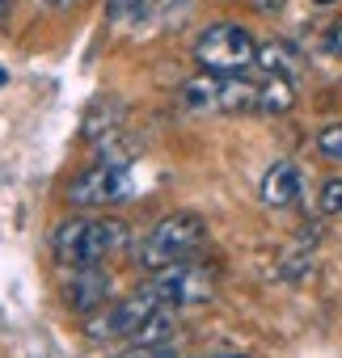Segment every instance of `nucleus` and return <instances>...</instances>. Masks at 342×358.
Here are the masks:
<instances>
[{
	"label": "nucleus",
	"instance_id": "f257e3e1",
	"mask_svg": "<svg viewBox=\"0 0 342 358\" xmlns=\"http://www.w3.org/2000/svg\"><path fill=\"white\" fill-rule=\"evenodd\" d=\"M127 245V224L123 220H68L55 228L51 236V253L60 257V266H93L106 262L110 253H118Z\"/></svg>",
	"mask_w": 342,
	"mask_h": 358
},
{
	"label": "nucleus",
	"instance_id": "f03ea898",
	"mask_svg": "<svg viewBox=\"0 0 342 358\" xmlns=\"http://www.w3.org/2000/svg\"><path fill=\"white\" fill-rule=\"evenodd\" d=\"M203 236H207L203 220L191 215V211H178V215H165L160 224H152V232L139 241L135 257H139L144 270H160V266H169V262L195 257L199 245H203Z\"/></svg>",
	"mask_w": 342,
	"mask_h": 358
},
{
	"label": "nucleus",
	"instance_id": "7ed1b4c3",
	"mask_svg": "<svg viewBox=\"0 0 342 358\" xmlns=\"http://www.w3.org/2000/svg\"><path fill=\"white\" fill-rule=\"evenodd\" d=\"M195 59L203 72H216V76H237L245 72L254 59H258V43L249 38V30L233 26V22H220V26H207L195 43Z\"/></svg>",
	"mask_w": 342,
	"mask_h": 358
},
{
	"label": "nucleus",
	"instance_id": "20e7f679",
	"mask_svg": "<svg viewBox=\"0 0 342 358\" xmlns=\"http://www.w3.org/2000/svg\"><path fill=\"white\" fill-rule=\"evenodd\" d=\"M148 287L156 291V299H160L165 308H186V303H203V299L212 295V274H207L203 266H191V257H186V262L160 266V270L148 278Z\"/></svg>",
	"mask_w": 342,
	"mask_h": 358
},
{
	"label": "nucleus",
	"instance_id": "39448f33",
	"mask_svg": "<svg viewBox=\"0 0 342 358\" xmlns=\"http://www.w3.org/2000/svg\"><path fill=\"white\" fill-rule=\"evenodd\" d=\"M127 190H131V169L118 160H102L68 186V203L72 207H106V203L127 199Z\"/></svg>",
	"mask_w": 342,
	"mask_h": 358
},
{
	"label": "nucleus",
	"instance_id": "423d86ee",
	"mask_svg": "<svg viewBox=\"0 0 342 358\" xmlns=\"http://www.w3.org/2000/svg\"><path fill=\"white\" fill-rule=\"evenodd\" d=\"M110 299V278L102 270V262L93 266H68V278H64V303L72 312H97L102 303Z\"/></svg>",
	"mask_w": 342,
	"mask_h": 358
},
{
	"label": "nucleus",
	"instance_id": "0eeeda50",
	"mask_svg": "<svg viewBox=\"0 0 342 358\" xmlns=\"http://www.w3.org/2000/svg\"><path fill=\"white\" fill-rule=\"evenodd\" d=\"M169 337H174V316H169V308H156L127 341V354H169L174 345H169Z\"/></svg>",
	"mask_w": 342,
	"mask_h": 358
},
{
	"label": "nucleus",
	"instance_id": "6e6552de",
	"mask_svg": "<svg viewBox=\"0 0 342 358\" xmlns=\"http://www.w3.org/2000/svg\"><path fill=\"white\" fill-rule=\"evenodd\" d=\"M296 199H300V169H296L292 160L271 164L266 177H262V203L275 207V211H283V207H292Z\"/></svg>",
	"mask_w": 342,
	"mask_h": 358
},
{
	"label": "nucleus",
	"instance_id": "1a4fd4ad",
	"mask_svg": "<svg viewBox=\"0 0 342 358\" xmlns=\"http://www.w3.org/2000/svg\"><path fill=\"white\" fill-rule=\"evenodd\" d=\"M123 122H127V106H123L118 97H102V101H93L89 114L81 118V135H85L89 143H102V139L114 135Z\"/></svg>",
	"mask_w": 342,
	"mask_h": 358
},
{
	"label": "nucleus",
	"instance_id": "9d476101",
	"mask_svg": "<svg viewBox=\"0 0 342 358\" xmlns=\"http://www.w3.org/2000/svg\"><path fill=\"white\" fill-rule=\"evenodd\" d=\"M216 110H228V114L258 110V85H254V80H245V72H237V76H220Z\"/></svg>",
	"mask_w": 342,
	"mask_h": 358
},
{
	"label": "nucleus",
	"instance_id": "9b49d317",
	"mask_svg": "<svg viewBox=\"0 0 342 358\" xmlns=\"http://www.w3.org/2000/svg\"><path fill=\"white\" fill-rule=\"evenodd\" d=\"M216 89H220V76H216V72H199V76H191V80L182 85L178 106L191 110V114H199V110H216Z\"/></svg>",
	"mask_w": 342,
	"mask_h": 358
},
{
	"label": "nucleus",
	"instance_id": "f8f14e48",
	"mask_svg": "<svg viewBox=\"0 0 342 358\" xmlns=\"http://www.w3.org/2000/svg\"><path fill=\"white\" fill-rule=\"evenodd\" d=\"M266 76H296L300 72V51L292 43H266L258 47V59H254Z\"/></svg>",
	"mask_w": 342,
	"mask_h": 358
},
{
	"label": "nucleus",
	"instance_id": "ddd939ff",
	"mask_svg": "<svg viewBox=\"0 0 342 358\" xmlns=\"http://www.w3.org/2000/svg\"><path fill=\"white\" fill-rule=\"evenodd\" d=\"M296 106V89H292V76H266L258 85V110L262 114H287Z\"/></svg>",
	"mask_w": 342,
	"mask_h": 358
},
{
	"label": "nucleus",
	"instance_id": "4468645a",
	"mask_svg": "<svg viewBox=\"0 0 342 358\" xmlns=\"http://www.w3.org/2000/svg\"><path fill=\"white\" fill-rule=\"evenodd\" d=\"M317 207H321V215H342V177H329V182L321 186Z\"/></svg>",
	"mask_w": 342,
	"mask_h": 358
},
{
	"label": "nucleus",
	"instance_id": "2eb2a0df",
	"mask_svg": "<svg viewBox=\"0 0 342 358\" xmlns=\"http://www.w3.org/2000/svg\"><path fill=\"white\" fill-rule=\"evenodd\" d=\"M317 148H321L325 156H334V160H342V122H334V127H325V131L317 135Z\"/></svg>",
	"mask_w": 342,
	"mask_h": 358
},
{
	"label": "nucleus",
	"instance_id": "dca6fc26",
	"mask_svg": "<svg viewBox=\"0 0 342 358\" xmlns=\"http://www.w3.org/2000/svg\"><path fill=\"white\" fill-rule=\"evenodd\" d=\"M283 5H287V0H249V9H254V13H266V17L279 13Z\"/></svg>",
	"mask_w": 342,
	"mask_h": 358
},
{
	"label": "nucleus",
	"instance_id": "f3484780",
	"mask_svg": "<svg viewBox=\"0 0 342 358\" xmlns=\"http://www.w3.org/2000/svg\"><path fill=\"white\" fill-rule=\"evenodd\" d=\"M144 0H110V17H127L131 9H139Z\"/></svg>",
	"mask_w": 342,
	"mask_h": 358
},
{
	"label": "nucleus",
	"instance_id": "a211bd4d",
	"mask_svg": "<svg viewBox=\"0 0 342 358\" xmlns=\"http://www.w3.org/2000/svg\"><path fill=\"white\" fill-rule=\"evenodd\" d=\"M325 51H329V55H342V22L325 34Z\"/></svg>",
	"mask_w": 342,
	"mask_h": 358
},
{
	"label": "nucleus",
	"instance_id": "6ab92c4d",
	"mask_svg": "<svg viewBox=\"0 0 342 358\" xmlns=\"http://www.w3.org/2000/svg\"><path fill=\"white\" fill-rule=\"evenodd\" d=\"M43 5H64V0H43Z\"/></svg>",
	"mask_w": 342,
	"mask_h": 358
},
{
	"label": "nucleus",
	"instance_id": "aec40b11",
	"mask_svg": "<svg viewBox=\"0 0 342 358\" xmlns=\"http://www.w3.org/2000/svg\"><path fill=\"white\" fill-rule=\"evenodd\" d=\"M5 5H9V0H0V13H5Z\"/></svg>",
	"mask_w": 342,
	"mask_h": 358
},
{
	"label": "nucleus",
	"instance_id": "412c9836",
	"mask_svg": "<svg viewBox=\"0 0 342 358\" xmlns=\"http://www.w3.org/2000/svg\"><path fill=\"white\" fill-rule=\"evenodd\" d=\"M0 85H5V68H0Z\"/></svg>",
	"mask_w": 342,
	"mask_h": 358
},
{
	"label": "nucleus",
	"instance_id": "4be33fe9",
	"mask_svg": "<svg viewBox=\"0 0 342 358\" xmlns=\"http://www.w3.org/2000/svg\"><path fill=\"white\" fill-rule=\"evenodd\" d=\"M317 5H334V0H317Z\"/></svg>",
	"mask_w": 342,
	"mask_h": 358
}]
</instances>
